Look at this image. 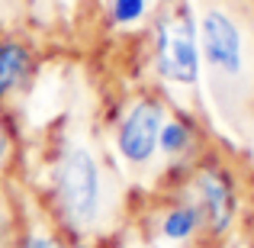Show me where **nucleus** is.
<instances>
[{
  "label": "nucleus",
  "mask_w": 254,
  "mask_h": 248,
  "mask_svg": "<svg viewBox=\"0 0 254 248\" xmlns=\"http://www.w3.org/2000/svg\"><path fill=\"white\" fill-rule=\"evenodd\" d=\"M199 226H203V213H199V206H193V203L174 206V210H168L164 219H161V236L171 239V242H187Z\"/></svg>",
  "instance_id": "7"
},
{
  "label": "nucleus",
  "mask_w": 254,
  "mask_h": 248,
  "mask_svg": "<svg viewBox=\"0 0 254 248\" xmlns=\"http://www.w3.org/2000/svg\"><path fill=\"white\" fill-rule=\"evenodd\" d=\"M110 16L116 26H135L148 16V0H110Z\"/></svg>",
  "instance_id": "9"
},
{
  "label": "nucleus",
  "mask_w": 254,
  "mask_h": 248,
  "mask_svg": "<svg viewBox=\"0 0 254 248\" xmlns=\"http://www.w3.org/2000/svg\"><path fill=\"white\" fill-rule=\"evenodd\" d=\"M196 206L216 236L229 229L232 213H235V197H232V187L222 171L206 167L196 174Z\"/></svg>",
  "instance_id": "5"
},
{
  "label": "nucleus",
  "mask_w": 254,
  "mask_h": 248,
  "mask_svg": "<svg viewBox=\"0 0 254 248\" xmlns=\"http://www.w3.org/2000/svg\"><path fill=\"white\" fill-rule=\"evenodd\" d=\"M23 248H62V245H58V239L49 236V232H32Z\"/></svg>",
  "instance_id": "10"
},
{
  "label": "nucleus",
  "mask_w": 254,
  "mask_h": 248,
  "mask_svg": "<svg viewBox=\"0 0 254 248\" xmlns=\"http://www.w3.org/2000/svg\"><path fill=\"white\" fill-rule=\"evenodd\" d=\"M55 197L62 206L68 226H90L100 213V197H103V177H100V162L90 149L74 145L64 152L55 171Z\"/></svg>",
  "instance_id": "2"
},
{
  "label": "nucleus",
  "mask_w": 254,
  "mask_h": 248,
  "mask_svg": "<svg viewBox=\"0 0 254 248\" xmlns=\"http://www.w3.org/2000/svg\"><path fill=\"white\" fill-rule=\"evenodd\" d=\"M74 248H90V245H74Z\"/></svg>",
  "instance_id": "13"
},
{
  "label": "nucleus",
  "mask_w": 254,
  "mask_h": 248,
  "mask_svg": "<svg viewBox=\"0 0 254 248\" xmlns=\"http://www.w3.org/2000/svg\"><path fill=\"white\" fill-rule=\"evenodd\" d=\"M164 126V106L155 97H142L129 106L116 129V149L129 165H148L158 152V136Z\"/></svg>",
  "instance_id": "4"
},
{
  "label": "nucleus",
  "mask_w": 254,
  "mask_h": 248,
  "mask_svg": "<svg viewBox=\"0 0 254 248\" xmlns=\"http://www.w3.org/2000/svg\"><path fill=\"white\" fill-rule=\"evenodd\" d=\"M155 65L158 75L171 84L190 87L199 81L196 19L187 3L164 6V13L155 19Z\"/></svg>",
  "instance_id": "1"
},
{
  "label": "nucleus",
  "mask_w": 254,
  "mask_h": 248,
  "mask_svg": "<svg viewBox=\"0 0 254 248\" xmlns=\"http://www.w3.org/2000/svg\"><path fill=\"white\" fill-rule=\"evenodd\" d=\"M161 3H164V6H180L184 0H161Z\"/></svg>",
  "instance_id": "12"
},
{
  "label": "nucleus",
  "mask_w": 254,
  "mask_h": 248,
  "mask_svg": "<svg viewBox=\"0 0 254 248\" xmlns=\"http://www.w3.org/2000/svg\"><path fill=\"white\" fill-rule=\"evenodd\" d=\"M32 71V52L23 39L0 36V100H6Z\"/></svg>",
  "instance_id": "6"
},
{
  "label": "nucleus",
  "mask_w": 254,
  "mask_h": 248,
  "mask_svg": "<svg viewBox=\"0 0 254 248\" xmlns=\"http://www.w3.org/2000/svg\"><path fill=\"white\" fill-rule=\"evenodd\" d=\"M190 142H193V132L184 119H164L161 136H158V152H164L168 158H177L190 149Z\"/></svg>",
  "instance_id": "8"
},
{
  "label": "nucleus",
  "mask_w": 254,
  "mask_h": 248,
  "mask_svg": "<svg viewBox=\"0 0 254 248\" xmlns=\"http://www.w3.org/2000/svg\"><path fill=\"white\" fill-rule=\"evenodd\" d=\"M6 152H10V136H6V126H3V119H0V165H3Z\"/></svg>",
  "instance_id": "11"
},
{
  "label": "nucleus",
  "mask_w": 254,
  "mask_h": 248,
  "mask_svg": "<svg viewBox=\"0 0 254 248\" xmlns=\"http://www.w3.org/2000/svg\"><path fill=\"white\" fill-rule=\"evenodd\" d=\"M199 49L212 71L225 78H238L245 71V36L229 10L209 6L199 16Z\"/></svg>",
  "instance_id": "3"
}]
</instances>
